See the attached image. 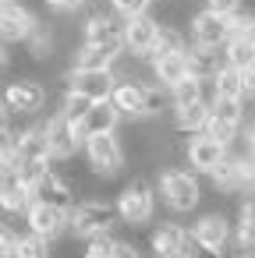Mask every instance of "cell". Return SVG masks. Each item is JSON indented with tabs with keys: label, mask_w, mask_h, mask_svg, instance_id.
Masks as SVG:
<instances>
[{
	"label": "cell",
	"mask_w": 255,
	"mask_h": 258,
	"mask_svg": "<svg viewBox=\"0 0 255 258\" xmlns=\"http://www.w3.org/2000/svg\"><path fill=\"white\" fill-rule=\"evenodd\" d=\"M248 152L255 156V127H251V135H248Z\"/></svg>",
	"instance_id": "cell-46"
},
{
	"label": "cell",
	"mask_w": 255,
	"mask_h": 258,
	"mask_svg": "<svg viewBox=\"0 0 255 258\" xmlns=\"http://www.w3.org/2000/svg\"><path fill=\"white\" fill-rule=\"evenodd\" d=\"M223 156H227V145L216 142V138H209V135H198V138H191V145H188L191 166H195V170H206V173H213V166H216Z\"/></svg>",
	"instance_id": "cell-14"
},
{
	"label": "cell",
	"mask_w": 255,
	"mask_h": 258,
	"mask_svg": "<svg viewBox=\"0 0 255 258\" xmlns=\"http://www.w3.org/2000/svg\"><path fill=\"white\" fill-rule=\"evenodd\" d=\"M117 50L114 43H85V50H78L75 57V68H85V71H110V64L117 60Z\"/></svg>",
	"instance_id": "cell-19"
},
{
	"label": "cell",
	"mask_w": 255,
	"mask_h": 258,
	"mask_svg": "<svg viewBox=\"0 0 255 258\" xmlns=\"http://www.w3.org/2000/svg\"><path fill=\"white\" fill-rule=\"evenodd\" d=\"M85 149H89V163H92L96 173H114L121 166V145H117V138L110 131L85 138Z\"/></svg>",
	"instance_id": "cell-7"
},
{
	"label": "cell",
	"mask_w": 255,
	"mask_h": 258,
	"mask_svg": "<svg viewBox=\"0 0 255 258\" xmlns=\"http://www.w3.org/2000/svg\"><path fill=\"white\" fill-rule=\"evenodd\" d=\"M181 258H223V251L209 240H202L198 233H184V247H181Z\"/></svg>",
	"instance_id": "cell-29"
},
{
	"label": "cell",
	"mask_w": 255,
	"mask_h": 258,
	"mask_svg": "<svg viewBox=\"0 0 255 258\" xmlns=\"http://www.w3.org/2000/svg\"><path fill=\"white\" fill-rule=\"evenodd\" d=\"M237 32H241V36H248V39H251V43H255V18H244V22H241V29H237Z\"/></svg>",
	"instance_id": "cell-44"
},
{
	"label": "cell",
	"mask_w": 255,
	"mask_h": 258,
	"mask_svg": "<svg viewBox=\"0 0 255 258\" xmlns=\"http://www.w3.org/2000/svg\"><path fill=\"white\" fill-rule=\"evenodd\" d=\"M163 110V92L160 89H149V103H145V117L149 113H160Z\"/></svg>",
	"instance_id": "cell-41"
},
{
	"label": "cell",
	"mask_w": 255,
	"mask_h": 258,
	"mask_svg": "<svg viewBox=\"0 0 255 258\" xmlns=\"http://www.w3.org/2000/svg\"><path fill=\"white\" fill-rule=\"evenodd\" d=\"M152 0H114V8L124 15V18H135V15H145Z\"/></svg>",
	"instance_id": "cell-38"
},
{
	"label": "cell",
	"mask_w": 255,
	"mask_h": 258,
	"mask_svg": "<svg viewBox=\"0 0 255 258\" xmlns=\"http://www.w3.org/2000/svg\"><path fill=\"white\" fill-rule=\"evenodd\" d=\"M241 75H244V96H251V99H255V64H251V68H244Z\"/></svg>",
	"instance_id": "cell-42"
},
{
	"label": "cell",
	"mask_w": 255,
	"mask_h": 258,
	"mask_svg": "<svg viewBox=\"0 0 255 258\" xmlns=\"http://www.w3.org/2000/svg\"><path fill=\"white\" fill-rule=\"evenodd\" d=\"M174 103H177V106L206 103V96H202V78H198V75H188L184 82H177V85H174Z\"/></svg>",
	"instance_id": "cell-28"
},
{
	"label": "cell",
	"mask_w": 255,
	"mask_h": 258,
	"mask_svg": "<svg viewBox=\"0 0 255 258\" xmlns=\"http://www.w3.org/2000/svg\"><path fill=\"white\" fill-rule=\"evenodd\" d=\"M241 247L255 254V198L241 205Z\"/></svg>",
	"instance_id": "cell-33"
},
{
	"label": "cell",
	"mask_w": 255,
	"mask_h": 258,
	"mask_svg": "<svg viewBox=\"0 0 255 258\" xmlns=\"http://www.w3.org/2000/svg\"><path fill=\"white\" fill-rule=\"evenodd\" d=\"M117 212L121 219L128 223H145L152 216V191L145 180H131L124 191H121V202H117Z\"/></svg>",
	"instance_id": "cell-2"
},
{
	"label": "cell",
	"mask_w": 255,
	"mask_h": 258,
	"mask_svg": "<svg viewBox=\"0 0 255 258\" xmlns=\"http://www.w3.org/2000/svg\"><path fill=\"white\" fill-rule=\"evenodd\" d=\"M117 117H121V110L114 106V99H99V103H92L89 117L78 124V127H82V138H92V135H107V131H114Z\"/></svg>",
	"instance_id": "cell-15"
},
{
	"label": "cell",
	"mask_w": 255,
	"mask_h": 258,
	"mask_svg": "<svg viewBox=\"0 0 255 258\" xmlns=\"http://www.w3.org/2000/svg\"><path fill=\"white\" fill-rule=\"evenodd\" d=\"M114 258H138V251H135V247H124V244H117Z\"/></svg>",
	"instance_id": "cell-45"
},
{
	"label": "cell",
	"mask_w": 255,
	"mask_h": 258,
	"mask_svg": "<svg viewBox=\"0 0 255 258\" xmlns=\"http://www.w3.org/2000/svg\"><path fill=\"white\" fill-rule=\"evenodd\" d=\"M241 187H255V156L241 159Z\"/></svg>",
	"instance_id": "cell-40"
},
{
	"label": "cell",
	"mask_w": 255,
	"mask_h": 258,
	"mask_svg": "<svg viewBox=\"0 0 255 258\" xmlns=\"http://www.w3.org/2000/svg\"><path fill=\"white\" fill-rule=\"evenodd\" d=\"M223 57H227V64H234V68H251L255 64V43L248 39V36H241V32H234L227 43H223Z\"/></svg>",
	"instance_id": "cell-21"
},
{
	"label": "cell",
	"mask_w": 255,
	"mask_h": 258,
	"mask_svg": "<svg viewBox=\"0 0 255 258\" xmlns=\"http://www.w3.org/2000/svg\"><path fill=\"white\" fill-rule=\"evenodd\" d=\"M68 209H57V205H46V202H32V209H29V226H32V233H39V237H57L61 233V226H64V216Z\"/></svg>",
	"instance_id": "cell-13"
},
{
	"label": "cell",
	"mask_w": 255,
	"mask_h": 258,
	"mask_svg": "<svg viewBox=\"0 0 255 258\" xmlns=\"http://www.w3.org/2000/svg\"><path fill=\"white\" fill-rule=\"evenodd\" d=\"M114 75L110 71H85V68H75L71 78H68V92H82L89 99H110L114 96Z\"/></svg>",
	"instance_id": "cell-3"
},
{
	"label": "cell",
	"mask_w": 255,
	"mask_h": 258,
	"mask_svg": "<svg viewBox=\"0 0 255 258\" xmlns=\"http://www.w3.org/2000/svg\"><path fill=\"white\" fill-rule=\"evenodd\" d=\"M160 184H163V195H167L170 209H177V212H188V209L198 202V184H195V177H188L184 170H167Z\"/></svg>",
	"instance_id": "cell-4"
},
{
	"label": "cell",
	"mask_w": 255,
	"mask_h": 258,
	"mask_svg": "<svg viewBox=\"0 0 255 258\" xmlns=\"http://www.w3.org/2000/svg\"><path fill=\"white\" fill-rule=\"evenodd\" d=\"M191 36L198 46H223L230 36H234V15H216V11H202L191 18Z\"/></svg>",
	"instance_id": "cell-1"
},
{
	"label": "cell",
	"mask_w": 255,
	"mask_h": 258,
	"mask_svg": "<svg viewBox=\"0 0 255 258\" xmlns=\"http://www.w3.org/2000/svg\"><path fill=\"white\" fill-rule=\"evenodd\" d=\"M209 117H213V106H206V103H191V106H177V131H206V124H209Z\"/></svg>",
	"instance_id": "cell-24"
},
{
	"label": "cell",
	"mask_w": 255,
	"mask_h": 258,
	"mask_svg": "<svg viewBox=\"0 0 255 258\" xmlns=\"http://www.w3.org/2000/svg\"><path fill=\"white\" fill-rule=\"evenodd\" d=\"M8 4H18V0H4V8H8Z\"/></svg>",
	"instance_id": "cell-47"
},
{
	"label": "cell",
	"mask_w": 255,
	"mask_h": 258,
	"mask_svg": "<svg viewBox=\"0 0 255 258\" xmlns=\"http://www.w3.org/2000/svg\"><path fill=\"white\" fill-rule=\"evenodd\" d=\"M209 120L227 124V127H234V131H237V124H241V99L216 96V99H213V117H209Z\"/></svg>",
	"instance_id": "cell-27"
},
{
	"label": "cell",
	"mask_w": 255,
	"mask_h": 258,
	"mask_svg": "<svg viewBox=\"0 0 255 258\" xmlns=\"http://www.w3.org/2000/svg\"><path fill=\"white\" fill-rule=\"evenodd\" d=\"M156 36H160V25H156L149 15H135V18H128V36H124V46H128L135 57H152Z\"/></svg>",
	"instance_id": "cell-6"
},
{
	"label": "cell",
	"mask_w": 255,
	"mask_h": 258,
	"mask_svg": "<svg viewBox=\"0 0 255 258\" xmlns=\"http://www.w3.org/2000/svg\"><path fill=\"white\" fill-rule=\"evenodd\" d=\"M202 240H209V244H216V247H223L227 244V219H220V216H206L202 223H198V230H195Z\"/></svg>",
	"instance_id": "cell-31"
},
{
	"label": "cell",
	"mask_w": 255,
	"mask_h": 258,
	"mask_svg": "<svg viewBox=\"0 0 255 258\" xmlns=\"http://www.w3.org/2000/svg\"><path fill=\"white\" fill-rule=\"evenodd\" d=\"M181 50H184L181 32H177V29H160L156 46H152V60H156V57H167V53H181Z\"/></svg>",
	"instance_id": "cell-34"
},
{
	"label": "cell",
	"mask_w": 255,
	"mask_h": 258,
	"mask_svg": "<svg viewBox=\"0 0 255 258\" xmlns=\"http://www.w3.org/2000/svg\"><path fill=\"white\" fill-rule=\"evenodd\" d=\"M25 43H29V50H32L36 60H46V57H50V32H43L39 25H36V32H32Z\"/></svg>",
	"instance_id": "cell-36"
},
{
	"label": "cell",
	"mask_w": 255,
	"mask_h": 258,
	"mask_svg": "<svg viewBox=\"0 0 255 258\" xmlns=\"http://www.w3.org/2000/svg\"><path fill=\"white\" fill-rule=\"evenodd\" d=\"M181 247H184V233L177 226H160L152 233V251L156 258H181Z\"/></svg>",
	"instance_id": "cell-23"
},
{
	"label": "cell",
	"mask_w": 255,
	"mask_h": 258,
	"mask_svg": "<svg viewBox=\"0 0 255 258\" xmlns=\"http://www.w3.org/2000/svg\"><path fill=\"white\" fill-rule=\"evenodd\" d=\"M50 156H54V149H50V131H46V124L25 131V135L18 138V159H43V163H46Z\"/></svg>",
	"instance_id": "cell-20"
},
{
	"label": "cell",
	"mask_w": 255,
	"mask_h": 258,
	"mask_svg": "<svg viewBox=\"0 0 255 258\" xmlns=\"http://www.w3.org/2000/svg\"><path fill=\"white\" fill-rule=\"evenodd\" d=\"M43 99H46V92L36 82H15L4 92V106L8 110H18V113H36L43 106Z\"/></svg>",
	"instance_id": "cell-11"
},
{
	"label": "cell",
	"mask_w": 255,
	"mask_h": 258,
	"mask_svg": "<svg viewBox=\"0 0 255 258\" xmlns=\"http://www.w3.org/2000/svg\"><path fill=\"white\" fill-rule=\"evenodd\" d=\"M92 103H96V99H89V96H82V92H68V99H64V106H61V113H64L68 120L82 124V120L89 117Z\"/></svg>",
	"instance_id": "cell-30"
},
{
	"label": "cell",
	"mask_w": 255,
	"mask_h": 258,
	"mask_svg": "<svg viewBox=\"0 0 255 258\" xmlns=\"http://www.w3.org/2000/svg\"><path fill=\"white\" fill-rule=\"evenodd\" d=\"M46 131H50V149H54L57 159L75 156V149H78V142H82V127H78L75 120H68L64 113H57V117L46 124Z\"/></svg>",
	"instance_id": "cell-9"
},
{
	"label": "cell",
	"mask_w": 255,
	"mask_h": 258,
	"mask_svg": "<svg viewBox=\"0 0 255 258\" xmlns=\"http://www.w3.org/2000/svg\"><path fill=\"white\" fill-rule=\"evenodd\" d=\"M124 36H128V18H114V15H92L85 22V43H114V46H124Z\"/></svg>",
	"instance_id": "cell-10"
},
{
	"label": "cell",
	"mask_w": 255,
	"mask_h": 258,
	"mask_svg": "<svg viewBox=\"0 0 255 258\" xmlns=\"http://www.w3.org/2000/svg\"><path fill=\"white\" fill-rule=\"evenodd\" d=\"M152 71H156L160 85L174 89L177 82H184V78L191 75V60H188L184 50H181V53H167V57H156V60H152Z\"/></svg>",
	"instance_id": "cell-16"
},
{
	"label": "cell",
	"mask_w": 255,
	"mask_h": 258,
	"mask_svg": "<svg viewBox=\"0 0 255 258\" xmlns=\"http://www.w3.org/2000/svg\"><path fill=\"white\" fill-rule=\"evenodd\" d=\"M18 173H22L25 184H36V180L46 173V163H43V159H18Z\"/></svg>",
	"instance_id": "cell-37"
},
{
	"label": "cell",
	"mask_w": 255,
	"mask_h": 258,
	"mask_svg": "<svg viewBox=\"0 0 255 258\" xmlns=\"http://www.w3.org/2000/svg\"><path fill=\"white\" fill-rule=\"evenodd\" d=\"M114 251H117V240H110L107 233H96V237H89L85 258H114Z\"/></svg>",
	"instance_id": "cell-35"
},
{
	"label": "cell",
	"mask_w": 255,
	"mask_h": 258,
	"mask_svg": "<svg viewBox=\"0 0 255 258\" xmlns=\"http://www.w3.org/2000/svg\"><path fill=\"white\" fill-rule=\"evenodd\" d=\"M188 60H191V75L198 78H216L220 75V60H216V46H198L188 50Z\"/></svg>",
	"instance_id": "cell-25"
},
{
	"label": "cell",
	"mask_w": 255,
	"mask_h": 258,
	"mask_svg": "<svg viewBox=\"0 0 255 258\" xmlns=\"http://www.w3.org/2000/svg\"><path fill=\"white\" fill-rule=\"evenodd\" d=\"M0 29H4V39H29L36 32V18L22 8V4H8L4 15H0Z\"/></svg>",
	"instance_id": "cell-17"
},
{
	"label": "cell",
	"mask_w": 255,
	"mask_h": 258,
	"mask_svg": "<svg viewBox=\"0 0 255 258\" xmlns=\"http://www.w3.org/2000/svg\"><path fill=\"white\" fill-rule=\"evenodd\" d=\"M213 92H216V96L241 99V96H244V75H241V68H234V64H223V68H220V75L213 78Z\"/></svg>",
	"instance_id": "cell-22"
},
{
	"label": "cell",
	"mask_w": 255,
	"mask_h": 258,
	"mask_svg": "<svg viewBox=\"0 0 255 258\" xmlns=\"http://www.w3.org/2000/svg\"><path fill=\"white\" fill-rule=\"evenodd\" d=\"M50 8H57V11H75V8H82L85 0H46Z\"/></svg>",
	"instance_id": "cell-43"
},
{
	"label": "cell",
	"mask_w": 255,
	"mask_h": 258,
	"mask_svg": "<svg viewBox=\"0 0 255 258\" xmlns=\"http://www.w3.org/2000/svg\"><path fill=\"white\" fill-rule=\"evenodd\" d=\"M110 223H114V209L103 205V202H85V205H75V212H71V226H75V233H82V237L107 233Z\"/></svg>",
	"instance_id": "cell-5"
},
{
	"label": "cell",
	"mask_w": 255,
	"mask_h": 258,
	"mask_svg": "<svg viewBox=\"0 0 255 258\" xmlns=\"http://www.w3.org/2000/svg\"><path fill=\"white\" fill-rule=\"evenodd\" d=\"M213 184H216L220 191H237V187H241V159L223 156V159L213 166Z\"/></svg>",
	"instance_id": "cell-26"
},
{
	"label": "cell",
	"mask_w": 255,
	"mask_h": 258,
	"mask_svg": "<svg viewBox=\"0 0 255 258\" xmlns=\"http://www.w3.org/2000/svg\"><path fill=\"white\" fill-rule=\"evenodd\" d=\"M15 258H50L46 237H39V233L18 237V244H15Z\"/></svg>",
	"instance_id": "cell-32"
},
{
	"label": "cell",
	"mask_w": 255,
	"mask_h": 258,
	"mask_svg": "<svg viewBox=\"0 0 255 258\" xmlns=\"http://www.w3.org/2000/svg\"><path fill=\"white\" fill-rule=\"evenodd\" d=\"M114 106L128 117H145V103H149V89L145 85H135V82H124L114 89Z\"/></svg>",
	"instance_id": "cell-18"
},
{
	"label": "cell",
	"mask_w": 255,
	"mask_h": 258,
	"mask_svg": "<svg viewBox=\"0 0 255 258\" xmlns=\"http://www.w3.org/2000/svg\"><path fill=\"white\" fill-rule=\"evenodd\" d=\"M237 4H241V0H206V8L209 11H216V15H237Z\"/></svg>",
	"instance_id": "cell-39"
},
{
	"label": "cell",
	"mask_w": 255,
	"mask_h": 258,
	"mask_svg": "<svg viewBox=\"0 0 255 258\" xmlns=\"http://www.w3.org/2000/svg\"><path fill=\"white\" fill-rule=\"evenodd\" d=\"M0 202H4V209H25L32 202V184L22 180L18 173V163H4V177H0Z\"/></svg>",
	"instance_id": "cell-8"
},
{
	"label": "cell",
	"mask_w": 255,
	"mask_h": 258,
	"mask_svg": "<svg viewBox=\"0 0 255 258\" xmlns=\"http://www.w3.org/2000/svg\"><path fill=\"white\" fill-rule=\"evenodd\" d=\"M32 202H46V205H57V209H71L75 195H71V187H68L57 173L46 170V173L32 184Z\"/></svg>",
	"instance_id": "cell-12"
}]
</instances>
